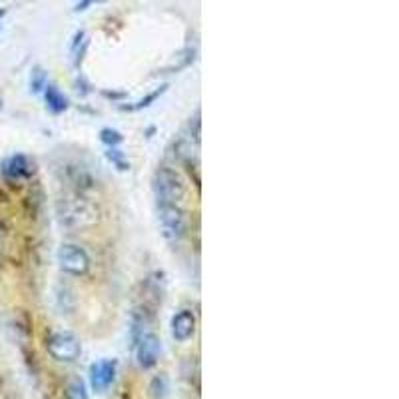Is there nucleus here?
<instances>
[{"mask_svg": "<svg viewBox=\"0 0 399 399\" xmlns=\"http://www.w3.org/2000/svg\"><path fill=\"white\" fill-rule=\"evenodd\" d=\"M152 190L156 196V204H176L182 206L186 198V184L176 170L160 166L152 178Z\"/></svg>", "mask_w": 399, "mask_h": 399, "instance_id": "obj_1", "label": "nucleus"}, {"mask_svg": "<svg viewBox=\"0 0 399 399\" xmlns=\"http://www.w3.org/2000/svg\"><path fill=\"white\" fill-rule=\"evenodd\" d=\"M58 218L68 228H86L96 222V210L82 196H66L58 200Z\"/></svg>", "mask_w": 399, "mask_h": 399, "instance_id": "obj_2", "label": "nucleus"}, {"mask_svg": "<svg viewBox=\"0 0 399 399\" xmlns=\"http://www.w3.org/2000/svg\"><path fill=\"white\" fill-rule=\"evenodd\" d=\"M158 206V222L160 232L168 244H180L188 236V214L176 204H156Z\"/></svg>", "mask_w": 399, "mask_h": 399, "instance_id": "obj_3", "label": "nucleus"}, {"mask_svg": "<svg viewBox=\"0 0 399 399\" xmlns=\"http://www.w3.org/2000/svg\"><path fill=\"white\" fill-rule=\"evenodd\" d=\"M46 351L50 353L52 360L70 363L76 361L82 353V344L76 335L70 332H56L46 339Z\"/></svg>", "mask_w": 399, "mask_h": 399, "instance_id": "obj_4", "label": "nucleus"}, {"mask_svg": "<svg viewBox=\"0 0 399 399\" xmlns=\"http://www.w3.org/2000/svg\"><path fill=\"white\" fill-rule=\"evenodd\" d=\"M58 264L66 273H72V276H86L90 271V256L84 248H80L76 244H62L58 248Z\"/></svg>", "mask_w": 399, "mask_h": 399, "instance_id": "obj_5", "label": "nucleus"}, {"mask_svg": "<svg viewBox=\"0 0 399 399\" xmlns=\"http://www.w3.org/2000/svg\"><path fill=\"white\" fill-rule=\"evenodd\" d=\"M136 360H138V365L142 370H150L154 367L158 360H160V351H162V341L160 337L152 332H146L142 335L140 341L136 344Z\"/></svg>", "mask_w": 399, "mask_h": 399, "instance_id": "obj_6", "label": "nucleus"}, {"mask_svg": "<svg viewBox=\"0 0 399 399\" xmlns=\"http://www.w3.org/2000/svg\"><path fill=\"white\" fill-rule=\"evenodd\" d=\"M118 361L116 360H102L96 361L90 365V386L96 393H104L108 387L114 384L116 379Z\"/></svg>", "mask_w": 399, "mask_h": 399, "instance_id": "obj_7", "label": "nucleus"}, {"mask_svg": "<svg viewBox=\"0 0 399 399\" xmlns=\"http://www.w3.org/2000/svg\"><path fill=\"white\" fill-rule=\"evenodd\" d=\"M34 172H36L34 162H32V160L25 154L11 156V158L4 162V166H2V174H4V178H6V180H13V182L32 178V176H34Z\"/></svg>", "mask_w": 399, "mask_h": 399, "instance_id": "obj_8", "label": "nucleus"}, {"mask_svg": "<svg viewBox=\"0 0 399 399\" xmlns=\"http://www.w3.org/2000/svg\"><path fill=\"white\" fill-rule=\"evenodd\" d=\"M170 327H172V337L176 341H188L196 334V316H194L190 309H180L172 318Z\"/></svg>", "mask_w": 399, "mask_h": 399, "instance_id": "obj_9", "label": "nucleus"}, {"mask_svg": "<svg viewBox=\"0 0 399 399\" xmlns=\"http://www.w3.org/2000/svg\"><path fill=\"white\" fill-rule=\"evenodd\" d=\"M44 102H46V108L50 110L52 114H62L70 106L66 94L56 84H46V88H44Z\"/></svg>", "mask_w": 399, "mask_h": 399, "instance_id": "obj_10", "label": "nucleus"}, {"mask_svg": "<svg viewBox=\"0 0 399 399\" xmlns=\"http://www.w3.org/2000/svg\"><path fill=\"white\" fill-rule=\"evenodd\" d=\"M168 391H170V384H168L166 375H156L148 386V393L152 399H166Z\"/></svg>", "mask_w": 399, "mask_h": 399, "instance_id": "obj_11", "label": "nucleus"}, {"mask_svg": "<svg viewBox=\"0 0 399 399\" xmlns=\"http://www.w3.org/2000/svg\"><path fill=\"white\" fill-rule=\"evenodd\" d=\"M46 82H48L46 70L42 66H34L32 72H30V90L34 92V94H40V92L46 88Z\"/></svg>", "mask_w": 399, "mask_h": 399, "instance_id": "obj_12", "label": "nucleus"}, {"mask_svg": "<svg viewBox=\"0 0 399 399\" xmlns=\"http://www.w3.org/2000/svg\"><path fill=\"white\" fill-rule=\"evenodd\" d=\"M66 399H88V391L82 379L72 377L66 386Z\"/></svg>", "mask_w": 399, "mask_h": 399, "instance_id": "obj_13", "label": "nucleus"}, {"mask_svg": "<svg viewBox=\"0 0 399 399\" xmlns=\"http://www.w3.org/2000/svg\"><path fill=\"white\" fill-rule=\"evenodd\" d=\"M166 84H162L160 88H156L154 92H150L146 98H142V100H138V102H134L132 106H122V110H128V112H136V110H142V108H146V106H150V104L154 102L156 98H160L164 92H166Z\"/></svg>", "mask_w": 399, "mask_h": 399, "instance_id": "obj_14", "label": "nucleus"}, {"mask_svg": "<svg viewBox=\"0 0 399 399\" xmlns=\"http://www.w3.org/2000/svg\"><path fill=\"white\" fill-rule=\"evenodd\" d=\"M100 142L106 144L108 148H118L124 142V136L114 128H102L100 130Z\"/></svg>", "mask_w": 399, "mask_h": 399, "instance_id": "obj_15", "label": "nucleus"}, {"mask_svg": "<svg viewBox=\"0 0 399 399\" xmlns=\"http://www.w3.org/2000/svg\"><path fill=\"white\" fill-rule=\"evenodd\" d=\"M106 158L114 164V166L120 170V172H126L130 170V162L124 158V154L118 150V148H108V152H106Z\"/></svg>", "mask_w": 399, "mask_h": 399, "instance_id": "obj_16", "label": "nucleus"}, {"mask_svg": "<svg viewBox=\"0 0 399 399\" xmlns=\"http://www.w3.org/2000/svg\"><path fill=\"white\" fill-rule=\"evenodd\" d=\"M90 4H92L90 0H84V2H78L76 8H74V11H76V13H82V11H86V8H88Z\"/></svg>", "mask_w": 399, "mask_h": 399, "instance_id": "obj_17", "label": "nucleus"}, {"mask_svg": "<svg viewBox=\"0 0 399 399\" xmlns=\"http://www.w3.org/2000/svg\"><path fill=\"white\" fill-rule=\"evenodd\" d=\"M104 96H106V98H114V100H118V98H124V92H104Z\"/></svg>", "mask_w": 399, "mask_h": 399, "instance_id": "obj_18", "label": "nucleus"}, {"mask_svg": "<svg viewBox=\"0 0 399 399\" xmlns=\"http://www.w3.org/2000/svg\"><path fill=\"white\" fill-rule=\"evenodd\" d=\"M2 232H4V228H2V224H0V236H2Z\"/></svg>", "mask_w": 399, "mask_h": 399, "instance_id": "obj_19", "label": "nucleus"}, {"mask_svg": "<svg viewBox=\"0 0 399 399\" xmlns=\"http://www.w3.org/2000/svg\"><path fill=\"white\" fill-rule=\"evenodd\" d=\"M0 108H2V100H0Z\"/></svg>", "mask_w": 399, "mask_h": 399, "instance_id": "obj_20", "label": "nucleus"}]
</instances>
